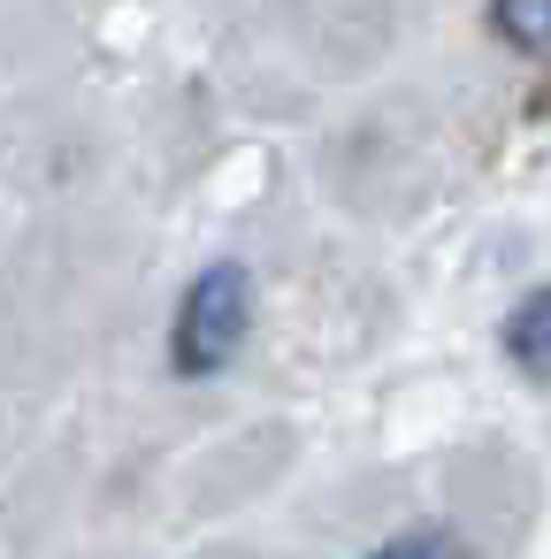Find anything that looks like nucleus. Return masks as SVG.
Listing matches in <instances>:
<instances>
[{"mask_svg": "<svg viewBox=\"0 0 551 559\" xmlns=\"http://www.w3.org/2000/svg\"><path fill=\"white\" fill-rule=\"evenodd\" d=\"M245 330H253V276H245L238 261L200 269V276L184 284V299H177V330H169V360H177V376H215V368H230L238 345H245Z\"/></svg>", "mask_w": 551, "mask_h": 559, "instance_id": "1", "label": "nucleus"}, {"mask_svg": "<svg viewBox=\"0 0 551 559\" xmlns=\"http://www.w3.org/2000/svg\"><path fill=\"white\" fill-rule=\"evenodd\" d=\"M505 353H513V368H520V376L551 383V284H543V292H528V299L505 314Z\"/></svg>", "mask_w": 551, "mask_h": 559, "instance_id": "2", "label": "nucleus"}, {"mask_svg": "<svg viewBox=\"0 0 551 559\" xmlns=\"http://www.w3.org/2000/svg\"><path fill=\"white\" fill-rule=\"evenodd\" d=\"M490 32L513 55H551V0H490Z\"/></svg>", "mask_w": 551, "mask_h": 559, "instance_id": "3", "label": "nucleus"}, {"mask_svg": "<svg viewBox=\"0 0 551 559\" xmlns=\"http://www.w3.org/2000/svg\"><path fill=\"white\" fill-rule=\"evenodd\" d=\"M368 559H467V551H459V536H452V528H406V536L375 544Z\"/></svg>", "mask_w": 551, "mask_h": 559, "instance_id": "4", "label": "nucleus"}]
</instances>
